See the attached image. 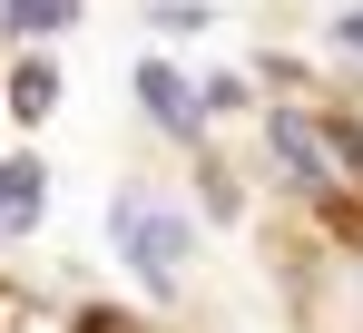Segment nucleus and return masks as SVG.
<instances>
[{"label":"nucleus","instance_id":"1","mask_svg":"<svg viewBox=\"0 0 363 333\" xmlns=\"http://www.w3.org/2000/svg\"><path fill=\"white\" fill-rule=\"evenodd\" d=\"M186 235H196V225H186L177 206H157V196H118V206H108V245L138 265V284H147V294H177V275H186Z\"/></svg>","mask_w":363,"mask_h":333},{"label":"nucleus","instance_id":"2","mask_svg":"<svg viewBox=\"0 0 363 333\" xmlns=\"http://www.w3.org/2000/svg\"><path fill=\"white\" fill-rule=\"evenodd\" d=\"M40 216H50V166L20 147V157H0V235H30Z\"/></svg>","mask_w":363,"mask_h":333},{"label":"nucleus","instance_id":"3","mask_svg":"<svg viewBox=\"0 0 363 333\" xmlns=\"http://www.w3.org/2000/svg\"><path fill=\"white\" fill-rule=\"evenodd\" d=\"M138 98L157 108V128H177V137H196V128H206V98L186 89L167 59H138Z\"/></svg>","mask_w":363,"mask_h":333},{"label":"nucleus","instance_id":"4","mask_svg":"<svg viewBox=\"0 0 363 333\" xmlns=\"http://www.w3.org/2000/svg\"><path fill=\"white\" fill-rule=\"evenodd\" d=\"M10 108L40 128V118L60 108V69H50V59H20V69H10Z\"/></svg>","mask_w":363,"mask_h":333},{"label":"nucleus","instance_id":"5","mask_svg":"<svg viewBox=\"0 0 363 333\" xmlns=\"http://www.w3.org/2000/svg\"><path fill=\"white\" fill-rule=\"evenodd\" d=\"M265 137H275V157L295 166V176H324V157H314V137H304V118H275Z\"/></svg>","mask_w":363,"mask_h":333},{"label":"nucleus","instance_id":"6","mask_svg":"<svg viewBox=\"0 0 363 333\" xmlns=\"http://www.w3.org/2000/svg\"><path fill=\"white\" fill-rule=\"evenodd\" d=\"M10 30H69V0H10Z\"/></svg>","mask_w":363,"mask_h":333},{"label":"nucleus","instance_id":"7","mask_svg":"<svg viewBox=\"0 0 363 333\" xmlns=\"http://www.w3.org/2000/svg\"><path fill=\"white\" fill-rule=\"evenodd\" d=\"M334 50H354V59H363V10H344V30H334Z\"/></svg>","mask_w":363,"mask_h":333}]
</instances>
